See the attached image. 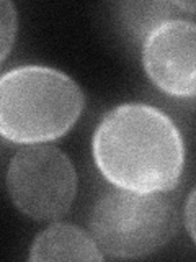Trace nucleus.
Here are the masks:
<instances>
[{
	"mask_svg": "<svg viewBox=\"0 0 196 262\" xmlns=\"http://www.w3.org/2000/svg\"><path fill=\"white\" fill-rule=\"evenodd\" d=\"M98 170L118 188L162 193L185 167V143L168 115L147 103H122L102 118L92 139Z\"/></svg>",
	"mask_w": 196,
	"mask_h": 262,
	"instance_id": "obj_1",
	"label": "nucleus"
},
{
	"mask_svg": "<svg viewBox=\"0 0 196 262\" xmlns=\"http://www.w3.org/2000/svg\"><path fill=\"white\" fill-rule=\"evenodd\" d=\"M85 105L67 74L46 66H21L0 80V129L15 144H41L64 136Z\"/></svg>",
	"mask_w": 196,
	"mask_h": 262,
	"instance_id": "obj_2",
	"label": "nucleus"
},
{
	"mask_svg": "<svg viewBox=\"0 0 196 262\" xmlns=\"http://www.w3.org/2000/svg\"><path fill=\"white\" fill-rule=\"evenodd\" d=\"M90 234L102 252L114 259L149 256L172 239L178 213L160 193L114 188L98 199L90 215Z\"/></svg>",
	"mask_w": 196,
	"mask_h": 262,
	"instance_id": "obj_3",
	"label": "nucleus"
},
{
	"mask_svg": "<svg viewBox=\"0 0 196 262\" xmlns=\"http://www.w3.org/2000/svg\"><path fill=\"white\" fill-rule=\"evenodd\" d=\"M15 207L33 220H56L69 211L77 192L74 164L59 147L33 144L16 152L7 170Z\"/></svg>",
	"mask_w": 196,
	"mask_h": 262,
	"instance_id": "obj_4",
	"label": "nucleus"
},
{
	"mask_svg": "<svg viewBox=\"0 0 196 262\" xmlns=\"http://www.w3.org/2000/svg\"><path fill=\"white\" fill-rule=\"evenodd\" d=\"M142 66L163 94L196 97V23L172 18L157 25L144 38Z\"/></svg>",
	"mask_w": 196,
	"mask_h": 262,
	"instance_id": "obj_5",
	"label": "nucleus"
},
{
	"mask_svg": "<svg viewBox=\"0 0 196 262\" xmlns=\"http://www.w3.org/2000/svg\"><path fill=\"white\" fill-rule=\"evenodd\" d=\"M93 236L70 223H54L41 231L31 246L30 260H102Z\"/></svg>",
	"mask_w": 196,
	"mask_h": 262,
	"instance_id": "obj_6",
	"label": "nucleus"
},
{
	"mask_svg": "<svg viewBox=\"0 0 196 262\" xmlns=\"http://www.w3.org/2000/svg\"><path fill=\"white\" fill-rule=\"evenodd\" d=\"M2 59H5L16 31V12L10 2H2Z\"/></svg>",
	"mask_w": 196,
	"mask_h": 262,
	"instance_id": "obj_7",
	"label": "nucleus"
},
{
	"mask_svg": "<svg viewBox=\"0 0 196 262\" xmlns=\"http://www.w3.org/2000/svg\"><path fill=\"white\" fill-rule=\"evenodd\" d=\"M185 226L190 233L191 239L196 243V187L188 195V200L185 205Z\"/></svg>",
	"mask_w": 196,
	"mask_h": 262,
	"instance_id": "obj_8",
	"label": "nucleus"
}]
</instances>
